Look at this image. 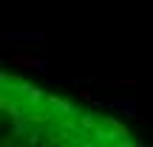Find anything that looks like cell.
I'll return each mask as SVG.
<instances>
[{"label":"cell","mask_w":153,"mask_h":147,"mask_svg":"<svg viewBox=\"0 0 153 147\" xmlns=\"http://www.w3.org/2000/svg\"><path fill=\"white\" fill-rule=\"evenodd\" d=\"M0 40H3V43H45V34L43 31H3L0 34Z\"/></svg>","instance_id":"6da1fadb"},{"label":"cell","mask_w":153,"mask_h":147,"mask_svg":"<svg viewBox=\"0 0 153 147\" xmlns=\"http://www.w3.org/2000/svg\"><path fill=\"white\" fill-rule=\"evenodd\" d=\"M108 110H116V113H122V116H136L139 113V102L136 99H111Z\"/></svg>","instance_id":"7a4b0ae2"},{"label":"cell","mask_w":153,"mask_h":147,"mask_svg":"<svg viewBox=\"0 0 153 147\" xmlns=\"http://www.w3.org/2000/svg\"><path fill=\"white\" fill-rule=\"evenodd\" d=\"M11 65H26V68H34V71H45L48 62L40 60V57H26V54H14L11 57Z\"/></svg>","instance_id":"3957f363"}]
</instances>
